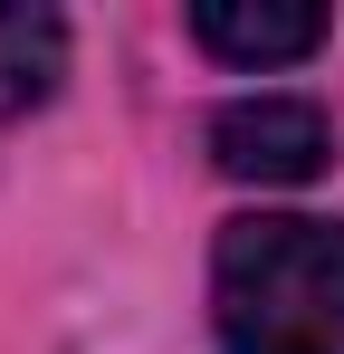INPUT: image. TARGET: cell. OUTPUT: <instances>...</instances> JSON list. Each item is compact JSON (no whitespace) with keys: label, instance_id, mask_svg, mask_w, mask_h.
<instances>
[{"label":"cell","instance_id":"cell-1","mask_svg":"<svg viewBox=\"0 0 344 354\" xmlns=\"http://www.w3.org/2000/svg\"><path fill=\"white\" fill-rule=\"evenodd\" d=\"M220 354H344V221L249 211L211 249Z\"/></svg>","mask_w":344,"mask_h":354},{"label":"cell","instance_id":"cell-2","mask_svg":"<svg viewBox=\"0 0 344 354\" xmlns=\"http://www.w3.org/2000/svg\"><path fill=\"white\" fill-rule=\"evenodd\" d=\"M211 163L229 182H258V192H296L335 163V124L306 96H239L211 115Z\"/></svg>","mask_w":344,"mask_h":354},{"label":"cell","instance_id":"cell-3","mask_svg":"<svg viewBox=\"0 0 344 354\" xmlns=\"http://www.w3.org/2000/svg\"><path fill=\"white\" fill-rule=\"evenodd\" d=\"M191 39L211 48V58H229V67H287V58H316L325 48V10H249V0H201L191 10Z\"/></svg>","mask_w":344,"mask_h":354},{"label":"cell","instance_id":"cell-4","mask_svg":"<svg viewBox=\"0 0 344 354\" xmlns=\"http://www.w3.org/2000/svg\"><path fill=\"white\" fill-rule=\"evenodd\" d=\"M67 77V19L57 10H0V124L48 106Z\"/></svg>","mask_w":344,"mask_h":354}]
</instances>
